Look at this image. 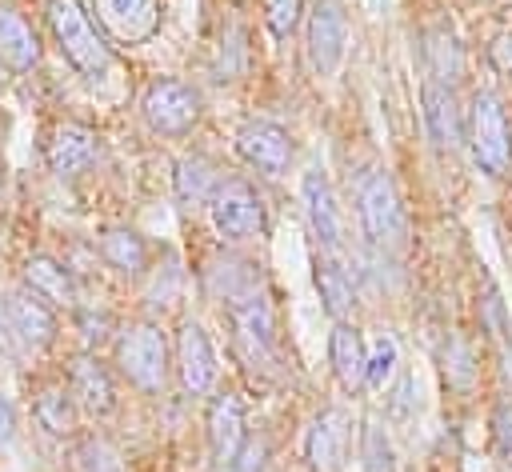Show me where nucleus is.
<instances>
[{
	"label": "nucleus",
	"mask_w": 512,
	"mask_h": 472,
	"mask_svg": "<svg viewBox=\"0 0 512 472\" xmlns=\"http://www.w3.org/2000/svg\"><path fill=\"white\" fill-rule=\"evenodd\" d=\"M420 104H424V128H428L432 148L436 152H456L460 140H464V112L456 104L452 84L428 76L424 88H420Z\"/></svg>",
	"instance_id": "4468645a"
},
{
	"label": "nucleus",
	"mask_w": 512,
	"mask_h": 472,
	"mask_svg": "<svg viewBox=\"0 0 512 472\" xmlns=\"http://www.w3.org/2000/svg\"><path fill=\"white\" fill-rule=\"evenodd\" d=\"M300 204H304V216H308V228L316 236V244L324 252H336L340 248V208H336V196H332V184L320 168H308L304 180H300Z\"/></svg>",
	"instance_id": "dca6fc26"
},
{
	"label": "nucleus",
	"mask_w": 512,
	"mask_h": 472,
	"mask_svg": "<svg viewBox=\"0 0 512 472\" xmlns=\"http://www.w3.org/2000/svg\"><path fill=\"white\" fill-rule=\"evenodd\" d=\"M0 312H4L8 332H12L24 348H48V344L56 340V312H52V304H44L40 296H32L28 288L4 292Z\"/></svg>",
	"instance_id": "f8f14e48"
},
{
	"label": "nucleus",
	"mask_w": 512,
	"mask_h": 472,
	"mask_svg": "<svg viewBox=\"0 0 512 472\" xmlns=\"http://www.w3.org/2000/svg\"><path fill=\"white\" fill-rule=\"evenodd\" d=\"M492 448L500 460H512V400H500L492 408Z\"/></svg>",
	"instance_id": "2f4dec72"
},
{
	"label": "nucleus",
	"mask_w": 512,
	"mask_h": 472,
	"mask_svg": "<svg viewBox=\"0 0 512 472\" xmlns=\"http://www.w3.org/2000/svg\"><path fill=\"white\" fill-rule=\"evenodd\" d=\"M176 372L188 396H208L216 384V348L208 340V332L196 320H184L176 328Z\"/></svg>",
	"instance_id": "9d476101"
},
{
	"label": "nucleus",
	"mask_w": 512,
	"mask_h": 472,
	"mask_svg": "<svg viewBox=\"0 0 512 472\" xmlns=\"http://www.w3.org/2000/svg\"><path fill=\"white\" fill-rule=\"evenodd\" d=\"M364 360H368V344L360 340V328L348 324V320H332V332H328V364H332V376L340 380L344 392L364 388Z\"/></svg>",
	"instance_id": "6ab92c4d"
},
{
	"label": "nucleus",
	"mask_w": 512,
	"mask_h": 472,
	"mask_svg": "<svg viewBox=\"0 0 512 472\" xmlns=\"http://www.w3.org/2000/svg\"><path fill=\"white\" fill-rule=\"evenodd\" d=\"M160 0H96V20L116 44H144L160 28Z\"/></svg>",
	"instance_id": "ddd939ff"
},
{
	"label": "nucleus",
	"mask_w": 512,
	"mask_h": 472,
	"mask_svg": "<svg viewBox=\"0 0 512 472\" xmlns=\"http://www.w3.org/2000/svg\"><path fill=\"white\" fill-rule=\"evenodd\" d=\"M204 428H208V448H212V460L228 472V464L236 460V452L244 448L248 440V416H244V400L236 392H216L208 400V416H204Z\"/></svg>",
	"instance_id": "9b49d317"
},
{
	"label": "nucleus",
	"mask_w": 512,
	"mask_h": 472,
	"mask_svg": "<svg viewBox=\"0 0 512 472\" xmlns=\"http://www.w3.org/2000/svg\"><path fill=\"white\" fill-rule=\"evenodd\" d=\"M236 152H240V160H244L248 168H256L260 176L276 180V176H284V172L292 168L296 144H292L288 128H280L276 120L252 116V120H244V124L236 128Z\"/></svg>",
	"instance_id": "6e6552de"
},
{
	"label": "nucleus",
	"mask_w": 512,
	"mask_h": 472,
	"mask_svg": "<svg viewBox=\"0 0 512 472\" xmlns=\"http://www.w3.org/2000/svg\"><path fill=\"white\" fill-rule=\"evenodd\" d=\"M440 364H444V376L452 388H472L476 380V364H472V352L460 336H448L444 340V352H440Z\"/></svg>",
	"instance_id": "c85d7f7f"
},
{
	"label": "nucleus",
	"mask_w": 512,
	"mask_h": 472,
	"mask_svg": "<svg viewBox=\"0 0 512 472\" xmlns=\"http://www.w3.org/2000/svg\"><path fill=\"white\" fill-rule=\"evenodd\" d=\"M0 64L8 72H28L40 64V40L32 24L8 4H0Z\"/></svg>",
	"instance_id": "4be33fe9"
},
{
	"label": "nucleus",
	"mask_w": 512,
	"mask_h": 472,
	"mask_svg": "<svg viewBox=\"0 0 512 472\" xmlns=\"http://www.w3.org/2000/svg\"><path fill=\"white\" fill-rule=\"evenodd\" d=\"M32 416L48 436H72L76 420H80V404L72 396V388L64 384H44L32 400Z\"/></svg>",
	"instance_id": "b1692460"
},
{
	"label": "nucleus",
	"mask_w": 512,
	"mask_h": 472,
	"mask_svg": "<svg viewBox=\"0 0 512 472\" xmlns=\"http://www.w3.org/2000/svg\"><path fill=\"white\" fill-rule=\"evenodd\" d=\"M44 16H48V28H52L56 48L64 52V60L84 80H100L112 68V48L96 32V24H92V16H88V8L80 0H48L44 4Z\"/></svg>",
	"instance_id": "f257e3e1"
},
{
	"label": "nucleus",
	"mask_w": 512,
	"mask_h": 472,
	"mask_svg": "<svg viewBox=\"0 0 512 472\" xmlns=\"http://www.w3.org/2000/svg\"><path fill=\"white\" fill-rule=\"evenodd\" d=\"M316 292H320V304H324V312L332 320H348V312L356 304V288H352L348 268L332 252L316 256Z\"/></svg>",
	"instance_id": "5701e85b"
},
{
	"label": "nucleus",
	"mask_w": 512,
	"mask_h": 472,
	"mask_svg": "<svg viewBox=\"0 0 512 472\" xmlns=\"http://www.w3.org/2000/svg\"><path fill=\"white\" fill-rule=\"evenodd\" d=\"M304 16V0H264V24L276 40H288Z\"/></svg>",
	"instance_id": "7c9ffc66"
},
{
	"label": "nucleus",
	"mask_w": 512,
	"mask_h": 472,
	"mask_svg": "<svg viewBox=\"0 0 512 472\" xmlns=\"http://www.w3.org/2000/svg\"><path fill=\"white\" fill-rule=\"evenodd\" d=\"M112 328H116V320L108 316V312H80V332H84V344H104L108 336H112Z\"/></svg>",
	"instance_id": "72a5a7b5"
},
{
	"label": "nucleus",
	"mask_w": 512,
	"mask_h": 472,
	"mask_svg": "<svg viewBox=\"0 0 512 472\" xmlns=\"http://www.w3.org/2000/svg\"><path fill=\"white\" fill-rule=\"evenodd\" d=\"M68 460H72V472H124L120 452L104 436H80L72 444Z\"/></svg>",
	"instance_id": "bb28decb"
},
{
	"label": "nucleus",
	"mask_w": 512,
	"mask_h": 472,
	"mask_svg": "<svg viewBox=\"0 0 512 472\" xmlns=\"http://www.w3.org/2000/svg\"><path fill=\"white\" fill-rule=\"evenodd\" d=\"M360 456H364V472H396V448L380 420H364Z\"/></svg>",
	"instance_id": "cd10ccee"
},
{
	"label": "nucleus",
	"mask_w": 512,
	"mask_h": 472,
	"mask_svg": "<svg viewBox=\"0 0 512 472\" xmlns=\"http://www.w3.org/2000/svg\"><path fill=\"white\" fill-rule=\"evenodd\" d=\"M208 216H212V228L240 244V240H256L264 232V204L256 196V188L248 180H220L208 196Z\"/></svg>",
	"instance_id": "423d86ee"
},
{
	"label": "nucleus",
	"mask_w": 512,
	"mask_h": 472,
	"mask_svg": "<svg viewBox=\"0 0 512 472\" xmlns=\"http://www.w3.org/2000/svg\"><path fill=\"white\" fill-rule=\"evenodd\" d=\"M356 212H360V228L372 252L388 256L404 244V208L396 196V184L384 172H364L356 184Z\"/></svg>",
	"instance_id": "7ed1b4c3"
},
{
	"label": "nucleus",
	"mask_w": 512,
	"mask_h": 472,
	"mask_svg": "<svg viewBox=\"0 0 512 472\" xmlns=\"http://www.w3.org/2000/svg\"><path fill=\"white\" fill-rule=\"evenodd\" d=\"M464 140L476 160V168L492 180H500L512 164V124L504 116V104L496 92H472L464 112Z\"/></svg>",
	"instance_id": "f03ea898"
},
{
	"label": "nucleus",
	"mask_w": 512,
	"mask_h": 472,
	"mask_svg": "<svg viewBox=\"0 0 512 472\" xmlns=\"http://www.w3.org/2000/svg\"><path fill=\"white\" fill-rule=\"evenodd\" d=\"M264 460H268V440L264 436H248L244 448L236 452V460L228 464V472H264Z\"/></svg>",
	"instance_id": "473e14b6"
},
{
	"label": "nucleus",
	"mask_w": 512,
	"mask_h": 472,
	"mask_svg": "<svg viewBox=\"0 0 512 472\" xmlns=\"http://www.w3.org/2000/svg\"><path fill=\"white\" fill-rule=\"evenodd\" d=\"M16 436V408H12V400L0 392V444H8Z\"/></svg>",
	"instance_id": "c9c22d12"
},
{
	"label": "nucleus",
	"mask_w": 512,
	"mask_h": 472,
	"mask_svg": "<svg viewBox=\"0 0 512 472\" xmlns=\"http://www.w3.org/2000/svg\"><path fill=\"white\" fill-rule=\"evenodd\" d=\"M116 364L132 388L160 392L168 380V340H164L160 324H148V320L128 324L116 340Z\"/></svg>",
	"instance_id": "20e7f679"
},
{
	"label": "nucleus",
	"mask_w": 512,
	"mask_h": 472,
	"mask_svg": "<svg viewBox=\"0 0 512 472\" xmlns=\"http://www.w3.org/2000/svg\"><path fill=\"white\" fill-rule=\"evenodd\" d=\"M416 416H420V384H416L412 372H404L396 380L392 396H388V420L392 424H412Z\"/></svg>",
	"instance_id": "c756f323"
},
{
	"label": "nucleus",
	"mask_w": 512,
	"mask_h": 472,
	"mask_svg": "<svg viewBox=\"0 0 512 472\" xmlns=\"http://www.w3.org/2000/svg\"><path fill=\"white\" fill-rule=\"evenodd\" d=\"M348 452V412L344 408H324L308 424L304 436V460L312 472H340Z\"/></svg>",
	"instance_id": "2eb2a0df"
},
{
	"label": "nucleus",
	"mask_w": 512,
	"mask_h": 472,
	"mask_svg": "<svg viewBox=\"0 0 512 472\" xmlns=\"http://www.w3.org/2000/svg\"><path fill=\"white\" fill-rule=\"evenodd\" d=\"M492 64L500 68V76L512 80V32H504V36L492 44Z\"/></svg>",
	"instance_id": "f704fd0d"
},
{
	"label": "nucleus",
	"mask_w": 512,
	"mask_h": 472,
	"mask_svg": "<svg viewBox=\"0 0 512 472\" xmlns=\"http://www.w3.org/2000/svg\"><path fill=\"white\" fill-rule=\"evenodd\" d=\"M224 308H228V320L236 328V340L252 356H272V348H276V312H272V296H268L264 280L252 276L240 288H232L224 296Z\"/></svg>",
	"instance_id": "39448f33"
},
{
	"label": "nucleus",
	"mask_w": 512,
	"mask_h": 472,
	"mask_svg": "<svg viewBox=\"0 0 512 472\" xmlns=\"http://www.w3.org/2000/svg\"><path fill=\"white\" fill-rule=\"evenodd\" d=\"M44 160L56 176H76L96 160V132L84 124H56L44 140Z\"/></svg>",
	"instance_id": "a211bd4d"
},
{
	"label": "nucleus",
	"mask_w": 512,
	"mask_h": 472,
	"mask_svg": "<svg viewBox=\"0 0 512 472\" xmlns=\"http://www.w3.org/2000/svg\"><path fill=\"white\" fill-rule=\"evenodd\" d=\"M140 112H144V120H148L152 132H160V136H184L200 120V92L192 84H184V80L160 76V80L148 84Z\"/></svg>",
	"instance_id": "0eeeda50"
},
{
	"label": "nucleus",
	"mask_w": 512,
	"mask_h": 472,
	"mask_svg": "<svg viewBox=\"0 0 512 472\" xmlns=\"http://www.w3.org/2000/svg\"><path fill=\"white\" fill-rule=\"evenodd\" d=\"M304 52L316 76H336V68L344 64L348 52V24L344 12L332 0H320L308 12V28H304Z\"/></svg>",
	"instance_id": "1a4fd4ad"
},
{
	"label": "nucleus",
	"mask_w": 512,
	"mask_h": 472,
	"mask_svg": "<svg viewBox=\"0 0 512 472\" xmlns=\"http://www.w3.org/2000/svg\"><path fill=\"white\" fill-rule=\"evenodd\" d=\"M96 252H100V260H104L108 268H116L120 276H144V272H148V260H152L148 240H144L136 228H128V224H108V228H100Z\"/></svg>",
	"instance_id": "aec40b11"
},
{
	"label": "nucleus",
	"mask_w": 512,
	"mask_h": 472,
	"mask_svg": "<svg viewBox=\"0 0 512 472\" xmlns=\"http://www.w3.org/2000/svg\"><path fill=\"white\" fill-rule=\"evenodd\" d=\"M220 184V172L208 156L192 152V156H180L176 160V172H172V188H176V200L184 208H196V204H208L212 188Z\"/></svg>",
	"instance_id": "393cba45"
},
{
	"label": "nucleus",
	"mask_w": 512,
	"mask_h": 472,
	"mask_svg": "<svg viewBox=\"0 0 512 472\" xmlns=\"http://www.w3.org/2000/svg\"><path fill=\"white\" fill-rule=\"evenodd\" d=\"M400 372V344L392 332H380L372 344H368V360H364V384L372 392H384L392 384V376Z\"/></svg>",
	"instance_id": "a878e982"
},
{
	"label": "nucleus",
	"mask_w": 512,
	"mask_h": 472,
	"mask_svg": "<svg viewBox=\"0 0 512 472\" xmlns=\"http://www.w3.org/2000/svg\"><path fill=\"white\" fill-rule=\"evenodd\" d=\"M68 388L76 396V404L92 416H108L116 408V384H112V372L92 356V352H80L68 360Z\"/></svg>",
	"instance_id": "f3484780"
},
{
	"label": "nucleus",
	"mask_w": 512,
	"mask_h": 472,
	"mask_svg": "<svg viewBox=\"0 0 512 472\" xmlns=\"http://www.w3.org/2000/svg\"><path fill=\"white\" fill-rule=\"evenodd\" d=\"M24 288L32 296H40L52 308H76V280L68 272V264H60L56 256H28L24 260Z\"/></svg>",
	"instance_id": "412c9836"
}]
</instances>
